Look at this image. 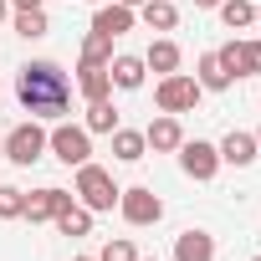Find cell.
I'll list each match as a JSON object with an SVG mask.
<instances>
[{
  "instance_id": "cell-1",
  "label": "cell",
  "mask_w": 261,
  "mask_h": 261,
  "mask_svg": "<svg viewBox=\"0 0 261 261\" xmlns=\"http://www.w3.org/2000/svg\"><path fill=\"white\" fill-rule=\"evenodd\" d=\"M16 97L31 118H62L72 108V82L57 62H26L16 72Z\"/></svg>"
},
{
  "instance_id": "cell-2",
  "label": "cell",
  "mask_w": 261,
  "mask_h": 261,
  "mask_svg": "<svg viewBox=\"0 0 261 261\" xmlns=\"http://www.w3.org/2000/svg\"><path fill=\"white\" fill-rule=\"evenodd\" d=\"M72 195H77V205H87L92 215H102V210H113L118 205V185H113V174L102 169V164H77V185H72Z\"/></svg>"
},
{
  "instance_id": "cell-3",
  "label": "cell",
  "mask_w": 261,
  "mask_h": 261,
  "mask_svg": "<svg viewBox=\"0 0 261 261\" xmlns=\"http://www.w3.org/2000/svg\"><path fill=\"white\" fill-rule=\"evenodd\" d=\"M200 97H205V87L190 77V72H169V77H159V87H154V102H159V113H195L200 108Z\"/></svg>"
},
{
  "instance_id": "cell-4",
  "label": "cell",
  "mask_w": 261,
  "mask_h": 261,
  "mask_svg": "<svg viewBox=\"0 0 261 261\" xmlns=\"http://www.w3.org/2000/svg\"><path fill=\"white\" fill-rule=\"evenodd\" d=\"M41 154H46V128H41V118H26V123H16L11 134H6V159H11V164L31 169Z\"/></svg>"
},
{
  "instance_id": "cell-5",
  "label": "cell",
  "mask_w": 261,
  "mask_h": 261,
  "mask_svg": "<svg viewBox=\"0 0 261 261\" xmlns=\"http://www.w3.org/2000/svg\"><path fill=\"white\" fill-rule=\"evenodd\" d=\"M46 149H51L67 169H77V164L92 159V134H87L82 123H57L51 134H46Z\"/></svg>"
},
{
  "instance_id": "cell-6",
  "label": "cell",
  "mask_w": 261,
  "mask_h": 261,
  "mask_svg": "<svg viewBox=\"0 0 261 261\" xmlns=\"http://www.w3.org/2000/svg\"><path fill=\"white\" fill-rule=\"evenodd\" d=\"M118 215H123L128 225H159V220H164V200H159L149 185L118 190Z\"/></svg>"
},
{
  "instance_id": "cell-7",
  "label": "cell",
  "mask_w": 261,
  "mask_h": 261,
  "mask_svg": "<svg viewBox=\"0 0 261 261\" xmlns=\"http://www.w3.org/2000/svg\"><path fill=\"white\" fill-rule=\"evenodd\" d=\"M174 154H179V169H185L195 185H205V179H215V174H220V149H215V144H205V139H185Z\"/></svg>"
},
{
  "instance_id": "cell-8",
  "label": "cell",
  "mask_w": 261,
  "mask_h": 261,
  "mask_svg": "<svg viewBox=\"0 0 261 261\" xmlns=\"http://www.w3.org/2000/svg\"><path fill=\"white\" fill-rule=\"evenodd\" d=\"M215 57L230 77H261V41H225L215 46Z\"/></svg>"
},
{
  "instance_id": "cell-9",
  "label": "cell",
  "mask_w": 261,
  "mask_h": 261,
  "mask_svg": "<svg viewBox=\"0 0 261 261\" xmlns=\"http://www.w3.org/2000/svg\"><path fill=\"white\" fill-rule=\"evenodd\" d=\"M72 200H77L72 190H62V185H41L36 195H26V220H31V225H41V220H57V215L72 205Z\"/></svg>"
},
{
  "instance_id": "cell-10",
  "label": "cell",
  "mask_w": 261,
  "mask_h": 261,
  "mask_svg": "<svg viewBox=\"0 0 261 261\" xmlns=\"http://www.w3.org/2000/svg\"><path fill=\"white\" fill-rule=\"evenodd\" d=\"M134 21H139V11L134 6H123V0H102L97 6V16H92V31H102V36H123V31H134Z\"/></svg>"
},
{
  "instance_id": "cell-11",
  "label": "cell",
  "mask_w": 261,
  "mask_h": 261,
  "mask_svg": "<svg viewBox=\"0 0 261 261\" xmlns=\"http://www.w3.org/2000/svg\"><path fill=\"white\" fill-rule=\"evenodd\" d=\"M144 144H149L154 154H174V149L185 144V128H179V118H174V113H159V118L144 128Z\"/></svg>"
},
{
  "instance_id": "cell-12",
  "label": "cell",
  "mask_w": 261,
  "mask_h": 261,
  "mask_svg": "<svg viewBox=\"0 0 261 261\" xmlns=\"http://www.w3.org/2000/svg\"><path fill=\"white\" fill-rule=\"evenodd\" d=\"M220 149V164H236V169H246V164H256V134H241V128H230V134L215 144Z\"/></svg>"
},
{
  "instance_id": "cell-13",
  "label": "cell",
  "mask_w": 261,
  "mask_h": 261,
  "mask_svg": "<svg viewBox=\"0 0 261 261\" xmlns=\"http://www.w3.org/2000/svg\"><path fill=\"white\" fill-rule=\"evenodd\" d=\"M108 77H113V87H118V92H139V87H144V77H149V67H144V57H128V51H123V57H113V62H108Z\"/></svg>"
},
{
  "instance_id": "cell-14",
  "label": "cell",
  "mask_w": 261,
  "mask_h": 261,
  "mask_svg": "<svg viewBox=\"0 0 261 261\" xmlns=\"http://www.w3.org/2000/svg\"><path fill=\"white\" fill-rule=\"evenodd\" d=\"M174 261H215V236L210 230H179L174 236Z\"/></svg>"
},
{
  "instance_id": "cell-15",
  "label": "cell",
  "mask_w": 261,
  "mask_h": 261,
  "mask_svg": "<svg viewBox=\"0 0 261 261\" xmlns=\"http://www.w3.org/2000/svg\"><path fill=\"white\" fill-rule=\"evenodd\" d=\"M108 139H113V159H118V164H139V159L149 154V144H144L139 128H123V123H118Z\"/></svg>"
},
{
  "instance_id": "cell-16",
  "label": "cell",
  "mask_w": 261,
  "mask_h": 261,
  "mask_svg": "<svg viewBox=\"0 0 261 261\" xmlns=\"http://www.w3.org/2000/svg\"><path fill=\"white\" fill-rule=\"evenodd\" d=\"M139 21H144L149 31H174V26H179V6H174V0H144V6H139Z\"/></svg>"
},
{
  "instance_id": "cell-17",
  "label": "cell",
  "mask_w": 261,
  "mask_h": 261,
  "mask_svg": "<svg viewBox=\"0 0 261 261\" xmlns=\"http://www.w3.org/2000/svg\"><path fill=\"white\" fill-rule=\"evenodd\" d=\"M144 67L149 72H159V77H169V72H179V46L169 41V36H159L149 51H144Z\"/></svg>"
},
{
  "instance_id": "cell-18",
  "label": "cell",
  "mask_w": 261,
  "mask_h": 261,
  "mask_svg": "<svg viewBox=\"0 0 261 261\" xmlns=\"http://www.w3.org/2000/svg\"><path fill=\"white\" fill-rule=\"evenodd\" d=\"M195 82H200L205 92H225V87H230L236 77H230V72L220 67V57H215V51H205V57H200V67H195Z\"/></svg>"
},
{
  "instance_id": "cell-19",
  "label": "cell",
  "mask_w": 261,
  "mask_h": 261,
  "mask_svg": "<svg viewBox=\"0 0 261 261\" xmlns=\"http://www.w3.org/2000/svg\"><path fill=\"white\" fill-rule=\"evenodd\" d=\"M82 128H87V134H113V128H118V108H113V97H97V102H87V118H82Z\"/></svg>"
},
{
  "instance_id": "cell-20",
  "label": "cell",
  "mask_w": 261,
  "mask_h": 261,
  "mask_svg": "<svg viewBox=\"0 0 261 261\" xmlns=\"http://www.w3.org/2000/svg\"><path fill=\"white\" fill-rule=\"evenodd\" d=\"M77 92H82L87 102H97V97H113V77H108V67H82V77H77Z\"/></svg>"
},
{
  "instance_id": "cell-21",
  "label": "cell",
  "mask_w": 261,
  "mask_h": 261,
  "mask_svg": "<svg viewBox=\"0 0 261 261\" xmlns=\"http://www.w3.org/2000/svg\"><path fill=\"white\" fill-rule=\"evenodd\" d=\"M51 225H57L62 236H92V210L72 200V205H67V210H62V215H57Z\"/></svg>"
},
{
  "instance_id": "cell-22",
  "label": "cell",
  "mask_w": 261,
  "mask_h": 261,
  "mask_svg": "<svg viewBox=\"0 0 261 261\" xmlns=\"http://www.w3.org/2000/svg\"><path fill=\"white\" fill-rule=\"evenodd\" d=\"M220 21H225V31H246V26H256V6L251 0H220Z\"/></svg>"
},
{
  "instance_id": "cell-23",
  "label": "cell",
  "mask_w": 261,
  "mask_h": 261,
  "mask_svg": "<svg viewBox=\"0 0 261 261\" xmlns=\"http://www.w3.org/2000/svg\"><path fill=\"white\" fill-rule=\"evenodd\" d=\"M11 26H16V36H26V41H41V36L51 31L46 11H11Z\"/></svg>"
},
{
  "instance_id": "cell-24",
  "label": "cell",
  "mask_w": 261,
  "mask_h": 261,
  "mask_svg": "<svg viewBox=\"0 0 261 261\" xmlns=\"http://www.w3.org/2000/svg\"><path fill=\"white\" fill-rule=\"evenodd\" d=\"M108 62H113V36L87 31L82 36V67H108Z\"/></svg>"
},
{
  "instance_id": "cell-25",
  "label": "cell",
  "mask_w": 261,
  "mask_h": 261,
  "mask_svg": "<svg viewBox=\"0 0 261 261\" xmlns=\"http://www.w3.org/2000/svg\"><path fill=\"white\" fill-rule=\"evenodd\" d=\"M21 215H26V190L0 185V220H21Z\"/></svg>"
},
{
  "instance_id": "cell-26",
  "label": "cell",
  "mask_w": 261,
  "mask_h": 261,
  "mask_svg": "<svg viewBox=\"0 0 261 261\" xmlns=\"http://www.w3.org/2000/svg\"><path fill=\"white\" fill-rule=\"evenodd\" d=\"M97 261H139V251H134L128 236H118V241H108V246L97 251Z\"/></svg>"
},
{
  "instance_id": "cell-27",
  "label": "cell",
  "mask_w": 261,
  "mask_h": 261,
  "mask_svg": "<svg viewBox=\"0 0 261 261\" xmlns=\"http://www.w3.org/2000/svg\"><path fill=\"white\" fill-rule=\"evenodd\" d=\"M11 11H41V0H11Z\"/></svg>"
},
{
  "instance_id": "cell-28",
  "label": "cell",
  "mask_w": 261,
  "mask_h": 261,
  "mask_svg": "<svg viewBox=\"0 0 261 261\" xmlns=\"http://www.w3.org/2000/svg\"><path fill=\"white\" fill-rule=\"evenodd\" d=\"M220 6V0H195V11H215Z\"/></svg>"
},
{
  "instance_id": "cell-29",
  "label": "cell",
  "mask_w": 261,
  "mask_h": 261,
  "mask_svg": "<svg viewBox=\"0 0 261 261\" xmlns=\"http://www.w3.org/2000/svg\"><path fill=\"white\" fill-rule=\"evenodd\" d=\"M6 16H11V0H0V21H6Z\"/></svg>"
},
{
  "instance_id": "cell-30",
  "label": "cell",
  "mask_w": 261,
  "mask_h": 261,
  "mask_svg": "<svg viewBox=\"0 0 261 261\" xmlns=\"http://www.w3.org/2000/svg\"><path fill=\"white\" fill-rule=\"evenodd\" d=\"M123 6H134V11H139V6H144V0H123Z\"/></svg>"
},
{
  "instance_id": "cell-31",
  "label": "cell",
  "mask_w": 261,
  "mask_h": 261,
  "mask_svg": "<svg viewBox=\"0 0 261 261\" xmlns=\"http://www.w3.org/2000/svg\"><path fill=\"white\" fill-rule=\"evenodd\" d=\"M0 159H6V134H0Z\"/></svg>"
},
{
  "instance_id": "cell-32",
  "label": "cell",
  "mask_w": 261,
  "mask_h": 261,
  "mask_svg": "<svg viewBox=\"0 0 261 261\" xmlns=\"http://www.w3.org/2000/svg\"><path fill=\"white\" fill-rule=\"evenodd\" d=\"M72 261H97V256H72Z\"/></svg>"
},
{
  "instance_id": "cell-33",
  "label": "cell",
  "mask_w": 261,
  "mask_h": 261,
  "mask_svg": "<svg viewBox=\"0 0 261 261\" xmlns=\"http://www.w3.org/2000/svg\"><path fill=\"white\" fill-rule=\"evenodd\" d=\"M256 149H261V128H256Z\"/></svg>"
},
{
  "instance_id": "cell-34",
  "label": "cell",
  "mask_w": 261,
  "mask_h": 261,
  "mask_svg": "<svg viewBox=\"0 0 261 261\" xmlns=\"http://www.w3.org/2000/svg\"><path fill=\"white\" fill-rule=\"evenodd\" d=\"M139 261H159V256H139Z\"/></svg>"
},
{
  "instance_id": "cell-35",
  "label": "cell",
  "mask_w": 261,
  "mask_h": 261,
  "mask_svg": "<svg viewBox=\"0 0 261 261\" xmlns=\"http://www.w3.org/2000/svg\"><path fill=\"white\" fill-rule=\"evenodd\" d=\"M256 26H261V6H256Z\"/></svg>"
},
{
  "instance_id": "cell-36",
  "label": "cell",
  "mask_w": 261,
  "mask_h": 261,
  "mask_svg": "<svg viewBox=\"0 0 261 261\" xmlns=\"http://www.w3.org/2000/svg\"><path fill=\"white\" fill-rule=\"evenodd\" d=\"M251 261H261V256H251Z\"/></svg>"
},
{
  "instance_id": "cell-37",
  "label": "cell",
  "mask_w": 261,
  "mask_h": 261,
  "mask_svg": "<svg viewBox=\"0 0 261 261\" xmlns=\"http://www.w3.org/2000/svg\"><path fill=\"white\" fill-rule=\"evenodd\" d=\"M97 6H102V0H97Z\"/></svg>"
}]
</instances>
